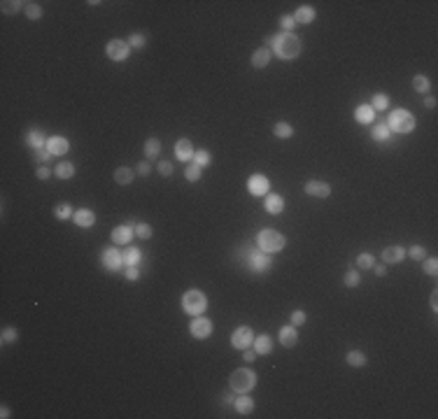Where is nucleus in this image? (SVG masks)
<instances>
[{
    "label": "nucleus",
    "instance_id": "f257e3e1",
    "mask_svg": "<svg viewBox=\"0 0 438 419\" xmlns=\"http://www.w3.org/2000/svg\"><path fill=\"white\" fill-rule=\"evenodd\" d=\"M266 42H270L275 56H280L282 61H292V59H296L301 54V40L294 33L282 31V33H277V35H273V38H268Z\"/></svg>",
    "mask_w": 438,
    "mask_h": 419
},
{
    "label": "nucleus",
    "instance_id": "f03ea898",
    "mask_svg": "<svg viewBox=\"0 0 438 419\" xmlns=\"http://www.w3.org/2000/svg\"><path fill=\"white\" fill-rule=\"evenodd\" d=\"M229 384L236 394H250V391L256 387V373L250 370V368H238V370L231 373Z\"/></svg>",
    "mask_w": 438,
    "mask_h": 419
},
{
    "label": "nucleus",
    "instance_id": "7ed1b4c3",
    "mask_svg": "<svg viewBox=\"0 0 438 419\" xmlns=\"http://www.w3.org/2000/svg\"><path fill=\"white\" fill-rule=\"evenodd\" d=\"M285 236L282 233H277L273 229H263L259 231V236H256V244H259V249L266 251V254H277V251L285 249Z\"/></svg>",
    "mask_w": 438,
    "mask_h": 419
},
{
    "label": "nucleus",
    "instance_id": "20e7f679",
    "mask_svg": "<svg viewBox=\"0 0 438 419\" xmlns=\"http://www.w3.org/2000/svg\"><path fill=\"white\" fill-rule=\"evenodd\" d=\"M182 310L187 314H191V317H198L208 310V296L198 289H189L185 291V296H182Z\"/></svg>",
    "mask_w": 438,
    "mask_h": 419
},
{
    "label": "nucleus",
    "instance_id": "39448f33",
    "mask_svg": "<svg viewBox=\"0 0 438 419\" xmlns=\"http://www.w3.org/2000/svg\"><path fill=\"white\" fill-rule=\"evenodd\" d=\"M387 126H389V130L401 133V135H403V133H413V130H415V117H413V112L399 107V110H392Z\"/></svg>",
    "mask_w": 438,
    "mask_h": 419
},
{
    "label": "nucleus",
    "instance_id": "423d86ee",
    "mask_svg": "<svg viewBox=\"0 0 438 419\" xmlns=\"http://www.w3.org/2000/svg\"><path fill=\"white\" fill-rule=\"evenodd\" d=\"M247 266H250L252 273H266V270H270V266H273V259H270V254H266V251L254 249L247 254Z\"/></svg>",
    "mask_w": 438,
    "mask_h": 419
},
{
    "label": "nucleus",
    "instance_id": "0eeeda50",
    "mask_svg": "<svg viewBox=\"0 0 438 419\" xmlns=\"http://www.w3.org/2000/svg\"><path fill=\"white\" fill-rule=\"evenodd\" d=\"M105 54H108L110 61L122 63V61H126V59L131 56V47H128V42H126V40H110L108 47H105Z\"/></svg>",
    "mask_w": 438,
    "mask_h": 419
},
{
    "label": "nucleus",
    "instance_id": "6e6552de",
    "mask_svg": "<svg viewBox=\"0 0 438 419\" xmlns=\"http://www.w3.org/2000/svg\"><path fill=\"white\" fill-rule=\"evenodd\" d=\"M254 343V331L250 326H238L231 333V347L233 350H247Z\"/></svg>",
    "mask_w": 438,
    "mask_h": 419
},
{
    "label": "nucleus",
    "instance_id": "1a4fd4ad",
    "mask_svg": "<svg viewBox=\"0 0 438 419\" xmlns=\"http://www.w3.org/2000/svg\"><path fill=\"white\" fill-rule=\"evenodd\" d=\"M189 333H191L196 340H205V338H210V333H212V321H210L208 317H203V314L193 317V321L189 324Z\"/></svg>",
    "mask_w": 438,
    "mask_h": 419
},
{
    "label": "nucleus",
    "instance_id": "9d476101",
    "mask_svg": "<svg viewBox=\"0 0 438 419\" xmlns=\"http://www.w3.org/2000/svg\"><path fill=\"white\" fill-rule=\"evenodd\" d=\"M103 266H105V270H110V273H117V270H122L124 266V254L119 249H115V247H110V249L103 251Z\"/></svg>",
    "mask_w": 438,
    "mask_h": 419
},
{
    "label": "nucleus",
    "instance_id": "9b49d317",
    "mask_svg": "<svg viewBox=\"0 0 438 419\" xmlns=\"http://www.w3.org/2000/svg\"><path fill=\"white\" fill-rule=\"evenodd\" d=\"M45 149L52 154V156H63V154H68L70 142L65 140V137H61V135H52L49 140H47V147H45Z\"/></svg>",
    "mask_w": 438,
    "mask_h": 419
},
{
    "label": "nucleus",
    "instance_id": "f8f14e48",
    "mask_svg": "<svg viewBox=\"0 0 438 419\" xmlns=\"http://www.w3.org/2000/svg\"><path fill=\"white\" fill-rule=\"evenodd\" d=\"M268 189H270V184L263 175H252L247 180V191H250L252 196H266Z\"/></svg>",
    "mask_w": 438,
    "mask_h": 419
},
{
    "label": "nucleus",
    "instance_id": "ddd939ff",
    "mask_svg": "<svg viewBox=\"0 0 438 419\" xmlns=\"http://www.w3.org/2000/svg\"><path fill=\"white\" fill-rule=\"evenodd\" d=\"M133 236H135V231H133V226H128V224H122V226H117V229H112V242L115 244H126L133 240Z\"/></svg>",
    "mask_w": 438,
    "mask_h": 419
},
{
    "label": "nucleus",
    "instance_id": "4468645a",
    "mask_svg": "<svg viewBox=\"0 0 438 419\" xmlns=\"http://www.w3.org/2000/svg\"><path fill=\"white\" fill-rule=\"evenodd\" d=\"M306 193L315 196V198H329L331 186L326 182H319V180H310V182H306Z\"/></svg>",
    "mask_w": 438,
    "mask_h": 419
},
{
    "label": "nucleus",
    "instance_id": "2eb2a0df",
    "mask_svg": "<svg viewBox=\"0 0 438 419\" xmlns=\"http://www.w3.org/2000/svg\"><path fill=\"white\" fill-rule=\"evenodd\" d=\"M72 221H75L79 229H91L93 224H96V214H93V210H89V207H82V210H75Z\"/></svg>",
    "mask_w": 438,
    "mask_h": 419
},
{
    "label": "nucleus",
    "instance_id": "dca6fc26",
    "mask_svg": "<svg viewBox=\"0 0 438 419\" xmlns=\"http://www.w3.org/2000/svg\"><path fill=\"white\" fill-rule=\"evenodd\" d=\"M277 340H280V345L282 347H294V345L299 343V333H296V326L294 324H289V326H282L280 328V333H277Z\"/></svg>",
    "mask_w": 438,
    "mask_h": 419
},
{
    "label": "nucleus",
    "instance_id": "f3484780",
    "mask_svg": "<svg viewBox=\"0 0 438 419\" xmlns=\"http://www.w3.org/2000/svg\"><path fill=\"white\" fill-rule=\"evenodd\" d=\"M263 207H266V212L268 214H280L282 210H285V198H282L280 193H266Z\"/></svg>",
    "mask_w": 438,
    "mask_h": 419
},
{
    "label": "nucleus",
    "instance_id": "a211bd4d",
    "mask_svg": "<svg viewBox=\"0 0 438 419\" xmlns=\"http://www.w3.org/2000/svg\"><path fill=\"white\" fill-rule=\"evenodd\" d=\"M175 159L177 161H193V145H191V140H187V137L177 140V142H175Z\"/></svg>",
    "mask_w": 438,
    "mask_h": 419
},
{
    "label": "nucleus",
    "instance_id": "6ab92c4d",
    "mask_svg": "<svg viewBox=\"0 0 438 419\" xmlns=\"http://www.w3.org/2000/svg\"><path fill=\"white\" fill-rule=\"evenodd\" d=\"M406 259V249L401 244H389L382 249V261L384 263H399V261Z\"/></svg>",
    "mask_w": 438,
    "mask_h": 419
},
{
    "label": "nucleus",
    "instance_id": "aec40b11",
    "mask_svg": "<svg viewBox=\"0 0 438 419\" xmlns=\"http://www.w3.org/2000/svg\"><path fill=\"white\" fill-rule=\"evenodd\" d=\"M270 59H273V52H270L268 47H259V49H254V54H252V68H256V70L266 68V65L270 63Z\"/></svg>",
    "mask_w": 438,
    "mask_h": 419
},
{
    "label": "nucleus",
    "instance_id": "412c9836",
    "mask_svg": "<svg viewBox=\"0 0 438 419\" xmlns=\"http://www.w3.org/2000/svg\"><path fill=\"white\" fill-rule=\"evenodd\" d=\"M47 140H49V137H45V133H42V130L33 128L31 133H28V137H26V145L33 147V149L38 152V149H45V147H47Z\"/></svg>",
    "mask_w": 438,
    "mask_h": 419
},
{
    "label": "nucleus",
    "instance_id": "4be33fe9",
    "mask_svg": "<svg viewBox=\"0 0 438 419\" xmlns=\"http://www.w3.org/2000/svg\"><path fill=\"white\" fill-rule=\"evenodd\" d=\"M252 347H254V352H256V354H270V350H273V340H270L268 333H261V335H256V338H254Z\"/></svg>",
    "mask_w": 438,
    "mask_h": 419
},
{
    "label": "nucleus",
    "instance_id": "5701e85b",
    "mask_svg": "<svg viewBox=\"0 0 438 419\" xmlns=\"http://www.w3.org/2000/svg\"><path fill=\"white\" fill-rule=\"evenodd\" d=\"M354 119L359 123H373V119H375V110L371 105H359L357 110H354Z\"/></svg>",
    "mask_w": 438,
    "mask_h": 419
},
{
    "label": "nucleus",
    "instance_id": "b1692460",
    "mask_svg": "<svg viewBox=\"0 0 438 419\" xmlns=\"http://www.w3.org/2000/svg\"><path fill=\"white\" fill-rule=\"evenodd\" d=\"M54 175L59 177V180H72V177H75V166H72L70 161H61V163H56Z\"/></svg>",
    "mask_w": 438,
    "mask_h": 419
},
{
    "label": "nucleus",
    "instance_id": "393cba45",
    "mask_svg": "<svg viewBox=\"0 0 438 419\" xmlns=\"http://www.w3.org/2000/svg\"><path fill=\"white\" fill-rule=\"evenodd\" d=\"M315 7H308V5H303V7L296 9V14H294V19H296V23H313L315 21Z\"/></svg>",
    "mask_w": 438,
    "mask_h": 419
},
{
    "label": "nucleus",
    "instance_id": "a878e982",
    "mask_svg": "<svg viewBox=\"0 0 438 419\" xmlns=\"http://www.w3.org/2000/svg\"><path fill=\"white\" fill-rule=\"evenodd\" d=\"M233 408H236L238 415H250V412L254 410V401L250 396H243V394H240V396L233 401Z\"/></svg>",
    "mask_w": 438,
    "mask_h": 419
},
{
    "label": "nucleus",
    "instance_id": "bb28decb",
    "mask_svg": "<svg viewBox=\"0 0 438 419\" xmlns=\"http://www.w3.org/2000/svg\"><path fill=\"white\" fill-rule=\"evenodd\" d=\"M133 177H135V170H131V168H126V166H122V168H117L115 170V182L122 184V186L131 184Z\"/></svg>",
    "mask_w": 438,
    "mask_h": 419
},
{
    "label": "nucleus",
    "instance_id": "cd10ccee",
    "mask_svg": "<svg viewBox=\"0 0 438 419\" xmlns=\"http://www.w3.org/2000/svg\"><path fill=\"white\" fill-rule=\"evenodd\" d=\"M140 261H142V251H140L138 247H128V244H126L124 263H126V266H140Z\"/></svg>",
    "mask_w": 438,
    "mask_h": 419
},
{
    "label": "nucleus",
    "instance_id": "c85d7f7f",
    "mask_svg": "<svg viewBox=\"0 0 438 419\" xmlns=\"http://www.w3.org/2000/svg\"><path fill=\"white\" fill-rule=\"evenodd\" d=\"M145 156L147 159H156L159 154H161V140L159 137H149V140H145Z\"/></svg>",
    "mask_w": 438,
    "mask_h": 419
},
{
    "label": "nucleus",
    "instance_id": "c756f323",
    "mask_svg": "<svg viewBox=\"0 0 438 419\" xmlns=\"http://www.w3.org/2000/svg\"><path fill=\"white\" fill-rule=\"evenodd\" d=\"M371 135H373V140H375V142H384V140H389L392 130H389V126H387V123H373Z\"/></svg>",
    "mask_w": 438,
    "mask_h": 419
},
{
    "label": "nucleus",
    "instance_id": "7c9ffc66",
    "mask_svg": "<svg viewBox=\"0 0 438 419\" xmlns=\"http://www.w3.org/2000/svg\"><path fill=\"white\" fill-rule=\"evenodd\" d=\"M273 135L280 137V140H289V137L294 135V126L287 121H277L275 126H273Z\"/></svg>",
    "mask_w": 438,
    "mask_h": 419
},
{
    "label": "nucleus",
    "instance_id": "2f4dec72",
    "mask_svg": "<svg viewBox=\"0 0 438 419\" xmlns=\"http://www.w3.org/2000/svg\"><path fill=\"white\" fill-rule=\"evenodd\" d=\"M347 363L350 366H354V368H364L366 363H369V359H366V354L364 352H359V350H352V352H347Z\"/></svg>",
    "mask_w": 438,
    "mask_h": 419
},
{
    "label": "nucleus",
    "instance_id": "473e14b6",
    "mask_svg": "<svg viewBox=\"0 0 438 419\" xmlns=\"http://www.w3.org/2000/svg\"><path fill=\"white\" fill-rule=\"evenodd\" d=\"M21 7H26V2H21V0H2V2H0L2 14H16Z\"/></svg>",
    "mask_w": 438,
    "mask_h": 419
},
{
    "label": "nucleus",
    "instance_id": "72a5a7b5",
    "mask_svg": "<svg viewBox=\"0 0 438 419\" xmlns=\"http://www.w3.org/2000/svg\"><path fill=\"white\" fill-rule=\"evenodd\" d=\"M72 205H70V203H59V205L54 207V217L56 219H61V221H65V219H70V217H72Z\"/></svg>",
    "mask_w": 438,
    "mask_h": 419
},
{
    "label": "nucleus",
    "instance_id": "f704fd0d",
    "mask_svg": "<svg viewBox=\"0 0 438 419\" xmlns=\"http://www.w3.org/2000/svg\"><path fill=\"white\" fill-rule=\"evenodd\" d=\"M371 107H373L375 112L387 110V107H389V96H387V93H375V96H373V100H371Z\"/></svg>",
    "mask_w": 438,
    "mask_h": 419
},
{
    "label": "nucleus",
    "instance_id": "c9c22d12",
    "mask_svg": "<svg viewBox=\"0 0 438 419\" xmlns=\"http://www.w3.org/2000/svg\"><path fill=\"white\" fill-rule=\"evenodd\" d=\"M429 86L431 84H429V77L427 75H415L413 77V89H415L417 93H427L429 91Z\"/></svg>",
    "mask_w": 438,
    "mask_h": 419
},
{
    "label": "nucleus",
    "instance_id": "e433bc0d",
    "mask_svg": "<svg viewBox=\"0 0 438 419\" xmlns=\"http://www.w3.org/2000/svg\"><path fill=\"white\" fill-rule=\"evenodd\" d=\"M26 16L31 19V21H38V19H42V7H40L38 2H26Z\"/></svg>",
    "mask_w": 438,
    "mask_h": 419
},
{
    "label": "nucleus",
    "instance_id": "4c0bfd02",
    "mask_svg": "<svg viewBox=\"0 0 438 419\" xmlns=\"http://www.w3.org/2000/svg\"><path fill=\"white\" fill-rule=\"evenodd\" d=\"M200 175H203V168H200V166H196V163H189V166H187L185 177L189 180V182H198Z\"/></svg>",
    "mask_w": 438,
    "mask_h": 419
},
{
    "label": "nucleus",
    "instance_id": "58836bf2",
    "mask_svg": "<svg viewBox=\"0 0 438 419\" xmlns=\"http://www.w3.org/2000/svg\"><path fill=\"white\" fill-rule=\"evenodd\" d=\"M126 42H128V47H131V49H142V47L147 45V38L142 35V33H131Z\"/></svg>",
    "mask_w": 438,
    "mask_h": 419
},
{
    "label": "nucleus",
    "instance_id": "ea45409f",
    "mask_svg": "<svg viewBox=\"0 0 438 419\" xmlns=\"http://www.w3.org/2000/svg\"><path fill=\"white\" fill-rule=\"evenodd\" d=\"M210 161H212V156H210L208 149H200V152H193V163L200 168H205L210 166Z\"/></svg>",
    "mask_w": 438,
    "mask_h": 419
},
{
    "label": "nucleus",
    "instance_id": "a19ab883",
    "mask_svg": "<svg viewBox=\"0 0 438 419\" xmlns=\"http://www.w3.org/2000/svg\"><path fill=\"white\" fill-rule=\"evenodd\" d=\"M357 266L364 268V270H369V268L375 266V256H373V254H359V256H357Z\"/></svg>",
    "mask_w": 438,
    "mask_h": 419
},
{
    "label": "nucleus",
    "instance_id": "79ce46f5",
    "mask_svg": "<svg viewBox=\"0 0 438 419\" xmlns=\"http://www.w3.org/2000/svg\"><path fill=\"white\" fill-rule=\"evenodd\" d=\"M2 343L5 345H12V343H16V338H19V333H16V328H12V326H5L2 328Z\"/></svg>",
    "mask_w": 438,
    "mask_h": 419
},
{
    "label": "nucleus",
    "instance_id": "37998d69",
    "mask_svg": "<svg viewBox=\"0 0 438 419\" xmlns=\"http://www.w3.org/2000/svg\"><path fill=\"white\" fill-rule=\"evenodd\" d=\"M408 256H410V259H415V261H424V259H427V251H424L422 244H413V247L408 249Z\"/></svg>",
    "mask_w": 438,
    "mask_h": 419
},
{
    "label": "nucleus",
    "instance_id": "c03bdc74",
    "mask_svg": "<svg viewBox=\"0 0 438 419\" xmlns=\"http://www.w3.org/2000/svg\"><path fill=\"white\" fill-rule=\"evenodd\" d=\"M280 23H282V28H285V33H292L299 23H296V19H294V14H282L280 16Z\"/></svg>",
    "mask_w": 438,
    "mask_h": 419
},
{
    "label": "nucleus",
    "instance_id": "a18cd8bd",
    "mask_svg": "<svg viewBox=\"0 0 438 419\" xmlns=\"http://www.w3.org/2000/svg\"><path fill=\"white\" fill-rule=\"evenodd\" d=\"M359 282H362L359 273H357V270H347V273H345V287L354 289V287H359Z\"/></svg>",
    "mask_w": 438,
    "mask_h": 419
},
{
    "label": "nucleus",
    "instance_id": "49530a36",
    "mask_svg": "<svg viewBox=\"0 0 438 419\" xmlns=\"http://www.w3.org/2000/svg\"><path fill=\"white\" fill-rule=\"evenodd\" d=\"M152 226H149V224H135V236L138 238H142V240H149V238H152Z\"/></svg>",
    "mask_w": 438,
    "mask_h": 419
},
{
    "label": "nucleus",
    "instance_id": "de8ad7c7",
    "mask_svg": "<svg viewBox=\"0 0 438 419\" xmlns=\"http://www.w3.org/2000/svg\"><path fill=\"white\" fill-rule=\"evenodd\" d=\"M422 263H424L422 268H424V273H427V275H431V277H434V275L438 273V259H434V256H431V259H424Z\"/></svg>",
    "mask_w": 438,
    "mask_h": 419
},
{
    "label": "nucleus",
    "instance_id": "09e8293b",
    "mask_svg": "<svg viewBox=\"0 0 438 419\" xmlns=\"http://www.w3.org/2000/svg\"><path fill=\"white\" fill-rule=\"evenodd\" d=\"M289 319H292V324L294 326H303V324H306V312H303V310H294L292 312V317H289Z\"/></svg>",
    "mask_w": 438,
    "mask_h": 419
},
{
    "label": "nucleus",
    "instance_id": "8fccbe9b",
    "mask_svg": "<svg viewBox=\"0 0 438 419\" xmlns=\"http://www.w3.org/2000/svg\"><path fill=\"white\" fill-rule=\"evenodd\" d=\"M124 275H126V280H131V282H135L140 277V268L138 266H126V270H124Z\"/></svg>",
    "mask_w": 438,
    "mask_h": 419
},
{
    "label": "nucleus",
    "instance_id": "3c124183",
    "mask_svg": "<svg viewBox=\"0 0 438 419\" xmlns=\"http://www.w3.org/2000/svg\"><path fill=\"white\" fill-rule=\"evenodd\" d=\"M159 173H161V177H170L173 175V163L170 161H159Z\"/></svg>",
    "mask_w": 438,
    "mask_h": 419
},
{
    "label": "nucleus",
    "instance_id": "603ef678",
    "mask_svg": "<svg viewBox=\"0 0 438 419\" xmlns=\"http://www.w3.org/2000/svg\"><path fill=\"white\" fill-rule=\"evenodd\" d=\"M152 173V166L147 163V161H140L138 163V168H135V175H140V177H147Z\"/></svg>",
    "mask_w": 438,
    "mask_h": 419
},
{
    "label": "nucleus",
    "instance_id": "864d4df0",
    "mask_svg": "<svg viewBox=\"0 0 438 419\" xmlns=\"http://www.w3.org/2000/svg\"><path fill=\"white\" fill-rule=\"evenodd\" d=\"M33 156H35V161H38V163H42V166H45L47 161H52V154L47 152V149H38Z\"/></svg>",
    "mask_w": 438,
    "mask_h": 419
},
{
    "label": "nucleus",
    "instance_id": "5fc2aeb1",
    "mask_svg": "<svg viewBox=\"0 0 438 419\" xmlns=\"http://www.w3.org/2000/svg\"><path fill=\"white\" fill-rule=\"evenodd\" d=\"M35 175H38V180H49V177H52V170L47 166H40L38 170H35Z\"/></svg>",
    "mask_w": 438,
    "mask_h": 419
},
{
    "label": "nucleus",
    "instance_id": "6e6d98bb",
    "mask_svg": "<svg viewBox=\"0 0 438 419\" xmlns=\"http://www.w3.org/2000/svg\"><path fill=\"white\" fill-rule=\"evenodd\" d=\"M243 352H245V357H243V359H245L247 363L256 361V352H254V347H247V350H243Z\"/></svg>",
    "mask_w": 438,
    "mask_h": 419
},
{
    "label": "nucleus",
    "instance_id": "4d7b16f0",
    "mask_svg": "<svg viewBox=\"0 0 438 419\" xmlns=\"http://www.w3.org/2000/svg\"><path fill=\"white\" fill-rule=\"evenodd\" d=\"M431 310H438V291H431Z\"/></svg>",
    "mask_w": 438,
    "mask_h": 419
},
{
    "label": "nucleus",
    "instance_id": "13d9d810",
    "mask_svg": "<svg viewBox=\"0 0 438 419\" xmlns=\"http://www.w3.org/2000/svg\"><path fill=\"white\" fill-rule=\"evenodd\" d=\"M424 107L434 110V107H436V98H434V96H427V98H424Z\"/></svg>",
    "mask_w": 438,
    "mask_h": 419
},
{
    "label": "nucleus",
    "instance_id": "bf43d9fd",
    "mask_svg": "<svg viewBox=\"0 0 438 419\" xmlns=\"http://www.w3.org/2000/svg\"><path fill=\"white\" fill-rule=\"evenodd\" d=\"M373 273H375L377 277H384V275H387V268L384 266H373Z\"/></svg>",
    "mask_w": 438,
    "mask_h": 419
},
{
    "label": "nucleus",
    "instance_id": "052dcab7",
    "mask_svg": "<svg viewBox=\"0 0 438 419\" xmlns=\"http://www.w3.org/2000/svg\"><path fill=\"white\" fill-rule=\"evenodd\" d=\"M233 401H236V398L231 396V394H224V398H222V403H224V405H233Z\"/></svg>",
    "mask_w": 438,
    "mask_h": 419
},
{
    "label": "nucleus",
    "instance_id": "680f3d73",
    "mask_svg": "<svg viewBox=\"0 0 438 419\" xmlns=\"http://www.w3.org/2000/svg\"><path fill=\"white\" fill-rule=\"evenodd\" d=\"M0 412H2V415H0L2 419H7V417H9V408H7V405H2V408H0Z\"/></svg>",
    "mask_w": 438,
    "mask_h": 419
}]
</instances>
